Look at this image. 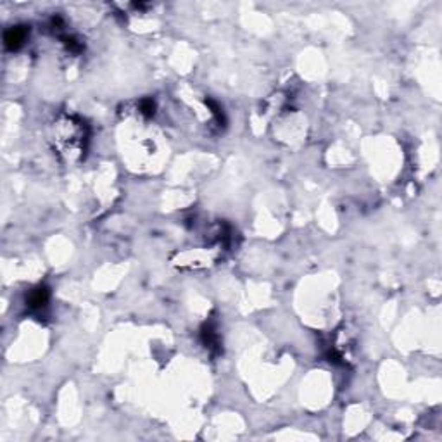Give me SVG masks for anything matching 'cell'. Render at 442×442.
I'll list each match as a JSON object with an SVG mask.
<instances>
[{
  "instance_id": "cell-3",
  "label": "cell",
  "mask_w": 442,
  "mask_h": 442,
  "mask_svg": "<svg viewBox=\"0 0 442 442\" xmlns=\"http://www.w3.org/2000/svg\"><path fill=\"white\" fill-rule=\"evenodd\" d=\"M140 109H142V112L145 116H152L154 114V102L152 100H144V102L140 104Z\"/></svg>"
},
{
  "instance_id": "cell-2",
  "label": "cell",
  "mask_w": 442,
  "mask_h": 442,
  "mask_svg": "<svg viewBox=\"0 0 442 442\" xmlns=\"http://www.w3.org/2000/svg\"><path fill=\"white\" fill-rule=\"evenodd\" d=\"M47 300H49V290L45 287H40V289L31 292V295L28 297V304L31 308H42L47 304Z\"/></svg>"
},
{
  "instance_id": "cell-1",
  "label": "cell",
  "mask_w": 442,
  "mask_h": 442,
  "mask_svg": "<svg viewBox=\"0 0 442 442\" xmlns=\"http://www.w3.org/2000/svg\"><path fill=\"white\" fill-rule=\"evenodd\" d=\"M25 38H26V30L21 28V26L11 28L9 31H6V36H4V40H6V47L11 49V50L19 47V45L25 42Z\"/></svg>"
}]
</instances>
